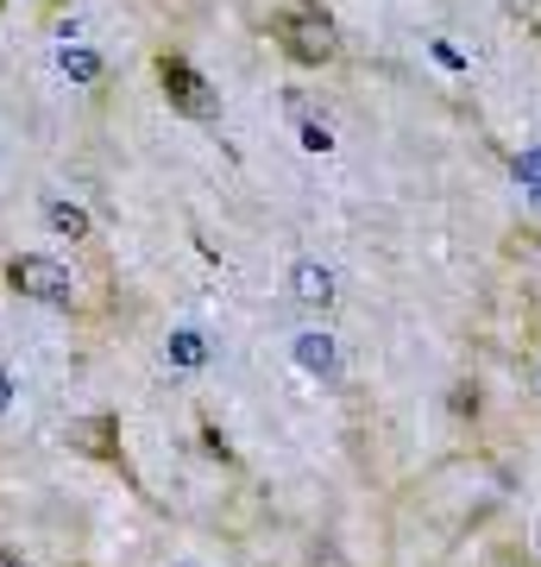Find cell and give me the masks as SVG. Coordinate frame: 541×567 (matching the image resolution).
<instances>
[{
  "label": "cell",
  "instance_id": "cell-15",
  "mask_svg": "<svg viewBox=\"0 0 541 567\" xmlns=\"http://www.w3.org/2000/svg\"><path fill=\"white\" fill-rule=\"evenodd\" d=\"M535 385H541V365H535Z\"/></svg>",
  "mask_w": 541,
  "mask_h": 567
},
{
  "label": "cell",
  "instance_id": "cell-3",
  "mask_svg": "<svg viewBox=\"0 0 541 567\" xmlns=\"http://www.w3.org/2000/svg\"><path fill=\"white\" fill-rule=\"evenodd\" d=\"M271 32H278V44L296 63H327L341 51V44H334V25L321 20V13H283V20H271Z\"/></svg>",
  "mask_w": 541,
  "mask_h": 567
},
{
  "label": "cell",
  "instance_id": "cell-8",
  "mask_svg": "<svg viewBox=\"0 0 541 567\" xmlns=\"http://www.w3.org/2000/svg\"><path fill=\"white\" fill-rule=\"evenodd\" d=\"M44 221L58 227L63 240H89V215H82L76 203H63V196H51V203H44Z\"/></svg>",
  "mask_w": 541,
  "mask_h": 567
},
{
  "label": "cell",
  "instance_id": "cell-13",
  "mask_svg": "<svg viewBox=\"0 0 541 567\" xmlns=\"http://www.w3.org/2000/svg\"><path fill=\"white\" fill-rule=\"evenodd\" d=\"M7 404H13V379L0 372V416H7Z\"/></svg>",
  "mask_w": 541,
  "mask_h": 567
},
{
  "label": "cell",
  "instance_id": "cell-7",
  "mask_svg": "<svg viewBox=\"0 0 541 567\" xmlns=\"http://www.w3.org/2000/svg\"><path fill=\"white\" fill-rule=\"evenodd\" d=\"M70 442H89V454H101V461H114L121 454V429H114V416H89V423H76L70 429Z\"/></svg>",
  "mask_w": 541,
  "mask_h": 567
},
{
  "label": "cell",
  "instance_id": "cell-4",
  "mask_svg": "<svg viewBox=\"0 0 541 567\" xmlns=\"http://www.w3.org/2000/svg\"><path fill=\"white\" fill-rule=\"evenodd\" d=\"M290 297H296L302 309H327L334 303V271L315 259H296L290 265Z\"/></svg>",
  "mask_w": 541,
  "mask_h": 567
},
{
  "label": "cell",
  "instance_id": "cell-2",
  "mask_svg": "<svg viewBox=\"0 0 541 567\" xmlns=\"http://www.w3.org/2000/svg\"><path fill=\"white\" fill-rule=\"evenodd\" d=\"M158 82H164V95H170V107L189 114V121H215V114H221V95H215L208 76L189 70L183 58H158Z\"/></svg>",
  "mask_w": 541,
  "mask_h": 567
},
{
  "label": "cell",
  "instance_id": "cell-14",
  "mask_svg": "<svg viewBox=\"0 0 541 567\" xmlns=\"http://www.w3.org/2000/svg\"><path fill=\"white\" fill-rule=\"evenodd\" d=\"M535 548H541V524H535Z\"/></svg>",
  "mask_w": 541,
  "mask_h": 567
},
{
  "label": "cell",
  "instance_id": "cell-11",
  "mask_svg": "<svg viewBox=\"0 0 541 567\" xmlns=\"http://www.w3.org/2000/svg\"><path fill=\"white\" fill-rule=\"evenodd\" d=\"M485 567H529V561H522V548H491V555H485Z\"/></svg>",
  "mask_w": 541,
  "mask_h": 567
},
{
  "label": "cell",
  "instance_id": "cell-6",
  "mask_svg": "<svg viewBox=\"0 0 541 567\" xmlns=\"http://www.w3.org/2000/svg\"><path fill=\"white\" fill-rule=\"evenodd\" d=\"M164 365H170V372H201V365H208V334H201V328H170Z\"/></svg>",
  "mask_w": 541,
  "mask_h": 567
},
{
  "label": "cell",
  "instance_id": "cell-12",
  "mask_svg": "<svg viewBox=\"0 0 541 567\" xmlns=\"http://www.w3.org/2000/svg\"><path fill=\"white\" fill-rule=\"evenodd\" d=\"M302 145H309V152H327L334 140H327V126H302Z\"/></svg>",
  "mask_w": 541,
  "mask_h": 567
},
{
  "label": "cell",
  "instance_id": "cell-10",
  "mask_svg": "<svg viewBox=\"0 0 541 567\" xmlns=\"http://www.w3.org/2000/svg\"><path fill=\"white\" fill-rule=\"evenodd\" d=\"M517 177H522V196L541 208V152H517Z\"/></svg>",
  "mask_w": 541,
  "mask_h": 567
},
{
  "label": "cell",
  "instance_id": "cell-5",
  "mask_svg": "<svg viewBox=\"0 0 541 567\" xmlns=\"http://www.w3.org/2000/svg\"><path fill=\"white\" fill-rule=\"evenodd\" d=\"M296 365L309 372V379H334V372H341V341H334V334H321V328L296 334Z\"/></svg>",
  "mask_w": 541,
  "mask_h": 567
},
{
  "label": "cell",
  "instance_id": "cell-1",
  "mask_svg": "<svg viewBox=\"0 0 541 567\" xmlns=\"http://www.w3.org/2000/svg\"><path fill=\"white\" fill-rule=\"evenodd\" d=\"M7 284H13L20 297H32V303H44V309H63L70 297H76L70 265L44 259V252H20V259H7Z\"/></svg>",
  "mask_w": 541,
  "mask_h": 567
},
{
  "label": "cell",
  "instance_id": "cell-9",
  "mask_svg": "<svg viewBox=\"0 0 541 567\" xmlns=\"http://www.w3.org/2000/svg\"><path fill=\"white\" fill-rule=\"evenodd\" d=\"M63 76H76V82H95L101 76V58L89 51V44H63Z\"/></svg>",
  "mask_w": 541,
  "mask_h": 567
}]
</instances>
